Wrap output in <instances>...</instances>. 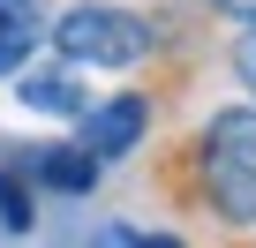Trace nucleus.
Instances as JSON below:
<instances>
[{
	"label": "nucleus",
	"mask_w": 256,
	"mask_h": 248,
	"mask_svg": "<svg viewBox=\"0 0 256 248\" xmlns=\"http://www.w3.org/2000/svg\"><path fill=\"white\" fill-rule=\"evenodd\" d=\"M158 196L181 218H211L218 233H256V98L211 105L158 158Z\"/></svg>",
	"instance_id": "1"
},
{
	"label": "nucleus",
	"mask_w": 256,
	"mask_h": 248,
	"mask_svg": "<svg viewBox=\"0 0 256 248\" xmlns=\"http://www.w3.org/2000/svg\"><path fill=\"white\" fill-rule=\"evenodd\" d=\"M181 45V23L158 8H120V0H76V8L46 15V53L68 68H98V75H136L158 68Z\"/></svg>",
	"instance_id": "2"
},
{
	"label": "nucleus",
	"mask_w": 256,
	"mask_h": 248,
	"mask_svg": "<svg viewBox=\"0 0 256 248\" xmlns=\"http://www.w3.org/2000/svg\"><path fill=\"white\" fill-rule=\"evenodd\" d=\"M151 120H158V90H113V98H90L68 128L98 166H120L151 143Z\"/></svg>",
	"instance_id": "3"
},
{
	"label": "nucleus",
	"mask_w": 256,
	"mask_h": 248,
	"mask_svg": "<svg viewBox=\"0 0 256 248\" xmlns=\"http://www.w3.org/2000/svg\"><path fill=\"white\" fill-rule=\"evenodd\" d=\"M0 166H16L38 196H68V203H90L98 181H106V166H98L83 143H8Z\"/></svg>",
	"instance_id": "4"
},
{
	"label": "nucleus",
	"mask_w": 256,
	"mask_h": 248,
	"mask_svg": "<svg viewBox=\"0 0 256 248\" xmlns=\"http://www.w3.org/2000/svg\"><path fill=\"white\" fill-rule=\"evenodd\" d=\"M8 83H16V105H23V113H46V120H76V113L90 105L83 68H68V60H23Z\"/></svg>",
	"instance_id": "5"
},
{
	"label": "nucleus",
	"mask_w": 256,
	"mask_h": 248,
	"mask_svg": "<svg viewBox=\"0 0 256 248\" xmlns=\"http://www.w3.org/2000/svg\"><path fill=\"white\" fill-rule=\"evenodd\" d=\"M38 53H46V8L38 0H0V83Z\"/></svg>",
	"instance_id": "6"
},
{
	"label": "nucleus",
	"mask_w": 256,
	"mask_h": 248,
	"mask_svg": "<svg viewBox=\"0 0 256 248\" xmlns=\"http://www.w3.org/2000/svg\"><path fill=\"white\" fill-rule=\"evenodd\" d=\"M0 233H8V241H30L38 233V188L16 166H0Z\"/></svg>",
	"instance_id": "7"
},
{
	"label": "nucleus",
	"mask_w": 256,
	"mask_h": 248,
	"mask_svg": "<svg viewBox=\"0 0 256 248\" xmlns=\"http://www.w3.org/2000/svg\"><path fill=\"white\" fill-rule=\"evenodd\" d=\"M226 30H234V38H226L218 60H226V75L241 83V98H256V23H226Z\"/></svg>",
	"instance_id": "8"
},
{
	"label": "nucleus",
	"mask_w": 256,
	"mask_h": 248,
	"mask_svg": "<svg viewBox=\"0 0 256 248\" xmlns=\"http://www.w3.org/2000/svg\"><path fill=\"white\" fill-rule=\"evenodd\" d=\"M204 23H256V0H188Z\"/></svg>",
	"instance_id": "9"
},
{
	"label": "nucleus",
	"mask_w": 256,
	"mask_h": 248,
	"mask_svg": "<svg viewBox=\"0 0 256 248\" xmlns=\"http://www.w3.org/2000/svg\"><path fill=\"white\" fill-rule=\"evenodd\" d=\"M144 248H188V241H181V233H166V226H158V233H144Z\"/></svg>",
	"instance_id": "10"
}]
</instances>
